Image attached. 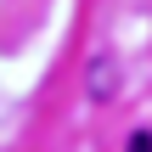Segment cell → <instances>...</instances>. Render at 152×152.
I'll use <instances>...</instances> for the list:
<instances>
[{"mask_svg":"<svg viewBox=\"0 0 152 152\" xmlns=\"http://www.w3.org/2000/svg\"><path fill=\"white\" fill-rule=\"evenodd\" d=\"M90 96H96V102H107V96H113V62H107V56H102V62H90Z\"/></svg>","mask_w":152,"mask_h":152,"instance_id":"1","label":"cell"},{"mask_svg":"<svg viewBox=\"0 0 152 152\" xmlns=\"http://www.w3.org/2000/svg\"><path fill=\"white\" fill-rule=\"evenodd\" d=\"M130 152H152V135H147V130H135V135H130Z\"/></svg>","mask_w":152,"mask_h":152,"instance_id":"2","label":"cell"}]
</instances>
